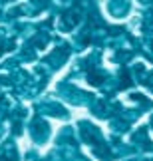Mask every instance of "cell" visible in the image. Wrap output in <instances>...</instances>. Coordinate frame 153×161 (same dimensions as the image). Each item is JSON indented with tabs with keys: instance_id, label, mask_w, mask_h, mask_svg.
Wrapping results in <instances>:
<instances>
[{
	"instance_id": "cell-1",
	"label": "cell",
	"mask_w": 153,
	"mask_h": 161,
	"mask_svg": "<svg viewBox=\"0 0 153 161\" xmlns=\"http://www.w3.org/2000/svg\"><path fill=\"white\" fill-rule=\"evenodd\" d=\"M90 82L94 86H100L103 82V74H90Z\"/></svg>"
}]
</instances>
